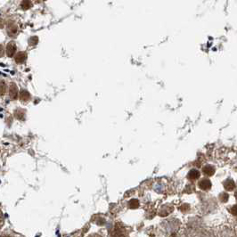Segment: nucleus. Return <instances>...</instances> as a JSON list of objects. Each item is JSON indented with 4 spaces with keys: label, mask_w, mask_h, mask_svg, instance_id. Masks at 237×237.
<instances>
[{
    "label": "nucleus",
    "mask_w": 237,
    "mask_h": 237,
    "mask_svg": "<svg viewBox=\"0 0 237 237\" xmlns=\"http://www.w3.org/2000/svg\"><path fill=\"white\" fill-rule=\"evenodd\" d=\"M109 237H127V234L121 225L116 224L114 228L110 233Z\"/></svg>",
    "instance_id": "nucleus-1"
},
{
    "label": "nucleus",
    "mask_w": 237,
    "mask_h": 237,
    "mask_svg": "<svg viewBox=\"0 0 237 237\" xmlns=\"http://www.w3.org/2000/svg\"><path fill=\"white\" fill-rule=\"evenodd\" d=\"M6 31H7V34L9 35L10 37L14 36L18 31L17 25L13 23V21H9L7 23V24H6Z\"/></svg>",
    "instance_id": "nucleus-2"
},
{
    "label": "nucleus",
    "mask_w": 237,
    "mask_h": 237,
    "mask_svg": "<svg viewBox=\"0 0 237 237\" xmlns=\"http://www.w3.org/2000/svg\"><path fill=\"white\" fill-rule=\"evenodd\" d=\"M16 49H17V46L15 45V43L13 41H10L7 46H6V55L8 57H13L14 55V54L16 52Z\"/></svg>",
    "instance_id": "nucleus-3"
},
{
    "label": "nucleus",
    "mask_w": 237,
    "mask_h": 237,
    "mask_svg": "<svg viewBox=\"0 0 237 237\" xmlns=\"http://www.w3.org/2000/svg\"><path fill=\"white\" fill-rule=\"evenodd\" d=\"M18 95H19V91H18L17 86L14 83H12L9 87V96L12 100H15L17 99Z\"/></svg>",
    "instance_id": "nucleus-4"
},
{
    "label": "nucleus",
    "mask_w": 237,
    "mask_h": 237,
    "mask_svg": "<svg viewBox=\"0 0 237 237\" xmlns=\"http://www.w3.org/2000/svg\"><path fill=\"white\" fill-rule=\"evenodd\" d=\"M27 57H28V55L25 52H19L14 56V61H15L16 64H22L27 60Z\"/></svg>",
    "instance_id": "nucleus-5"
},
{
    "label": "nucleus",
    "mask_w": 237,
    "mask_h": 237,
    "mask_svg": "<svg viewBox=\"0 0 237 237\" xmlns=\"http://www.w3.org/2000/svg\"><path fill=\"white\" fill-rule=\"evenodd\" d=\"M199 187L203 191L209 190L210 187H211V182L209 179H203L202 181L199 182Z\"/></svg>",
    "instance_id": "nucleus-6"
},
{
    "label": "nucleus",
    "mask_w": 237,
    "mask_h": 237,
    "mask_svg": "<svg viewBox=\"0 0 237 237\" xmlns=\"http://www.w3.org/2000/svg\"><path fill=\"white\" fill-rule=\"evenodd\" d=\"M203 172L204 175L209 176V177L213 176L215 173V168L211 165H206L203 168Z\"/></svg>",
    "instance_id": "nucleus-7"
},
{
    "label": "nucleus",
    "mask_w": 237,
    "mask_h": 237,
    "mask_svg": "<svg viewBox=\"0 0 237 237\" xmlns=\"http://www.w3.org/2000/svg\"><path fill=\"white\" fill-rule=\"evenodd\" d=\"M223 185H224L225 189L227 190V191H233V190L235 188V183L232 179H226V181L224 182Z\"/></svg>",
    "instance_id": "nucleus-8"
},
{
    "label": "nucleus",
    "mask_w": 237,
    "mask_h": 237,
    "mask_svg": "<svg viewBox=\"0 0 237 237\" xmlns=\"http://www.w3.org/2000/svg\"><path fill=\"white\" fill-rule=\"evenodd\" d=\"M20 100L23 102H28L30 100V94L27 90H22L20 92Z\"/></svg>",
    "instance_id": "nucleus-9"
},
{
    "label": "nucleus",
    "mask_w": 237,
    "mask_h": 237,
    "mask_svg": "<svg viewBox=\"0 0 237 237\" xmlns=\"http://www.w3.org/2000/svg\"><path fill=\"white\" fill-rule=\"evenodd\" d=\"M25 115H26V111L23 109H18L14 111V116L15 118L20 120V121H23L25 120Z\"/></svg>",
    "instance_id": "nucleus-10"
},
{
    "label": "nucleus",
    "mask_w": 237,
    "mask_h": 237,
    "mask_svg": "<svg viewBox=\"0 0 237 237\" xmlns=\"http://www.w3.org/2000/svg\"><path fill=\"white\" fill-rule=\"evenodd\" d=\"M188 178L190 180H195L200 178V172L196 169H191L188 173Z\"/></svg>",
    "instance_id": "nucleus-11"
},
{
    "label": "nucleus",
    "mask_w": 237,
    "mask_h": 237,
    "mask_svg": "<svg viewBox=\"0 0 237 237\" xmlns=\"http://www.w3.org/2000/svg\"><path fill=\"white\" fill-rule=\"evenodd\" d=\"M31 6H32L31 0H23L21 3V7L23 10H28Z\"/></svg>",
    "instance_id": "nucleus-12"
},
{
    "label": "nucleus",
    "mask_w": 237,
    "mask_h": 237,
    "mask_svg": "<svg viewBox=\"0 0 237 237\" xmlns=\"http://www.w3.org/2000/svg\"><path fill=\"white\" fill-rule=\"evenodd\" d=\"M6 92V84L4 80H0V96L5 95Z\"/></svg>",
    "instance_id": "nucleus-13"
},
{
    "label": "nucleus",
    "mask_w": 237,
    "mask_h": 237,
    "mask_svg": "<svg viewBox=\"0 0 237 237\" xmlns=\"http://www.w3.org/2000/svg\"><path fill=\"white\" fill-rule=\"evenodd\" d=\"M139 206V202L138 200H136V199H133V200H131L129 203H128V207L130 209H137Z\"/></svg>",
    "instance_id": "nucleus-14"
},
{
    "label": "nucleus",
    "mask_w": 237,
    "mask_h": 237,
    "mask_svg": "<svg viewBox=\"0 0 237 237\" xmlns=\"http://www.w3.org/2000/svg\"><path fill=\"white\" fill-rule=\"evenodd\" d=\"M28 42H29V46H35V45H37V44H38V42H39V38L33 36V37L29 38V39Z\"/></svg>",
    "instance_id": "nucleus-15"
},
{
    "label": "nucleus",
    "mask_w": 237,
    "mask_h": 237,
    "mask_svg": "<svg viewBox=\"0 0 237 237\" xmlns=\"http://www.w3.org/2000/svg\"><path fill=\"white\" fill-rule=\"evenodd\" d=\"M228 198H229V195H228L226 193H220L219 199L221 202H223V203H226V202H227V200H228Z\"/></svg>",
    "instance_id": "nucleus-16"
},
{
    "label": "nucleus",
    "mask_w": 237,
    "mask_h": 237,
    "mask_svg": "<svg viewBox=\"0 0 237 237\" xmlns=\"http://www.w3.org/2000/svg\"><path fill=\"white\" fill-rule=\"evenodd\" d=\"M4 223H5V218H4V214H3V212L0 209V229L3 227Z\"/></svg>",
    "instance_id": "nucleus-17"
},
{
    "label": "nucleus",
    "mask_w": 237,
    "mask_h": 237,
    "mask_svg": "<svg viewBox=\"0 0 237 237\" xmlns=\"http://www.w3.org/2000/svg\"><path fill=\"white\" fill-rule=\"evenodd\" d=\"M0 237H15V236L12 234L11 232L6 231V232H3V233L0 234Z\"/></svg>",
    "instance_id": "nucleus-18"
},
{
    "label": "nucleus",
    "mask_w": 237,
    "mask_h": 237,
    "mask_svg": "<svg viewBox=\"0 0 237 237\" xmlns=\"http://www.w3.org/2000/svg\"><path fill=\"white\" fill-rule=\"evenodd\" d=\"M229 211L232 215L237 216V205H234L231 209H229Z\"/></svg>",
    "instance_id": "nucleus-19"
},
{
    "label": "nucleus",
    "mask_w": 237,
    "mask_h": 237,
    "mask_svg": "<svg viewBox=\"0 0 237 237\" xmlns=\"http://www.w3.org/2000/svg\"><path fill=\"white\" fill-rule=\"evenodd\" d=\"M5 55V49H4V46L2 45H0V57H3Z\"/></svg>",
    "instance_id": "nucleus-20"
},
{
    "label": "nucleus",
    "mask_w": 237,
    "mask_h": 237,
    "mask_svg": "<svg viewBox=\"0 0 237 237\" xmlns=\"http://www.w3.org/2000/svg\"><path fill=\"white\" fill-rule=\"evenodd\" d=\"M4 26H5V22L2 19H0V29H3Z\"/></svg>",
    "instance_id": "nucleus-21"
},
{
    "label": "nucleus",
    "mask_w": 237,
    "mask_h": 237,
    "mask_svg": "<svg viewBox=\"0 0 237 237\" xmlns=\"http://www.w3.org/2000/svg\"><path fill=\"white\" fill-rule=\"evenodd\" d=\"M87 237H103L102 235H100L98 234H90V235H88Z\"/></svg>",
    "instance_id": "nucleus-22"
},
{
    "label": "nucleus",
    "mask_w": 237,
    "mask_h": 237,
    "mask_svg": "<svg viewBox=\"0 0 237 237\" xmlns=\"http://www.w3.org/2000/svg\"><path fill=\"white\" fill-rule=\"evenodd\" d=\"M235 198H236V199H237V192H236V193H235Z\"/></svg>",
    "instance_id": "nucleus-23"
}]
</instances>
